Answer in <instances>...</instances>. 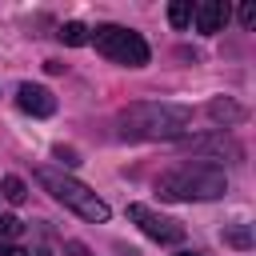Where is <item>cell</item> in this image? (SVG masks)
<instances>
[{"instance_id": "17", "label": "cell", "mask_w": 256, "mask_h": 256, "mask_svg": "<svg viewBox=\"0 0 256 256\" xmlns=\"http://www.w3.org/2000/svg\"><path fill=\"white\" fill-rule=\"evenodd\" d=\"M180 256H196V252H180Z\"/></svg>"}, {"instance_id": "14", "label": "cell", "mask_w": 256, "mask_h": 256, "mask_svg": "<svg viewBox=\"0 0 256 256\" xmlns=\"http://www.w3.org/2000/svg\"><path fill=\"white\" fill-rule=\"evenodd\" d=\"M20 232H24V224L4 212V216H0V240H12V236H20Z\"/></svg>"}, {"instance_id": "1", "label": "cell", "mask_w": 256, "mask_h": 256, "mask_svg": "<svg viewBox=\"0 0 256 256\" xmlns=\"http://www.w3.org/2000/svg\"><path fill=\"white\" fill-rule=\"evenodd\" d=\"M188 124H192V108L164 104V100H140L120 112V132L128 140H168L180 136Z\"/></svg>"}, {"instance_id": "13", "label": "cell", "mask_w": 256, "mask_h": 256, "mask_svg": "<svg viewBox=\"0 0 256 256\" xmlns=\"http://www.w3.org/2000/svg\"><path fill=\"white\" fill-rule=\"evenodd\" d=\"M224 244H232V248H252V228H248V224L228 228V232H224Z\"/></svg>"}, {"instance_id": "5", "label": "cell", "mask_w": 256, "mask_h": 256, "mask_svg": "<svg viewBox=\"0 0 256 256\" xmlns=\"http://www.w3.org/2000/svg\"><path fill=\"white\" fill-rule=\"evenodd\" d=\"M128 220H136L140 232L152 236V240H160V244H180V240H184V224L172 220V216L152 212L148 204H128Z\"/></svg>"}, {"instance_id": "15", "label": "cell", "mask_w": 256, "mask_h": 256, "mask_svg": "<svg viewBox=\"0 0 256 256\" xmlns=\"http://www.w3.org/2000/svg\"><path fill=\"white\" fill-rule=\"evenodd\" d=\"M240 20L252 28V24H256V8H252V4H244V8H240Z\"/></svg>"}, {"instance_id": "10", "label": "cell", "mask_w": 256, "mask_h": 256, "mask_svg": "<svg viewBox=\"0 0 256 256\" xmlns=\"http://www.w3.org/2000/svg\"><path fill=\"white\" fill-rule=\"evenodd\" d=\"M0 196H4L8 204H24V196H28V184H24L20 176H4V180H0Z\"/></svg>"}, {"instance_id": "12", "label": "cell", "mask_w": 256, "mask_h": 256, "mask_svg": "<svg viewBox=\"0 0 256 256\" xmlns=\"http://www.w3.org/2000/svg\"><path fill=\"white\" fill-rule=\"evenodd\" d=\"M56 36H60L64 44H72V48H80V44H88V28H84L80 20H68V24H64V28L56 32Z\"/></svg>"}, {"instance_id": "6", "label": "cell", "mask_w": 256, "mask_h": 256, "mask_svg": "<svg viewBox=\"0 0 256 256\" xmlns=\"http://www.w3.org/2000/svg\"><path fill=\"white\" fill-rule=\"evenodd\" d=\"M16 104H20V112H28V116H52V112H56V96H52L44 84H20V88H16Z\"/></svg>"}, {"instance_id": "3", "label": "cell", "mask_w": 256, "mask_h": 256, "mask_svg": "<svg viewBox=\"0 0 256 256\" xmlns=\"http://www.w3.org/2000/svg\"><path fill=\"white\" fill-rule=\"evenodd\" d=\"M36 180H40V188H44L52 200H60L64 208H72L76 216H84V220H92V224H104V220H108V204H104L88 184L56 172V168H36Z\"/></svg>"}, {"instance_id": "4", "label": "cell", "mask_w": 256, "mask_h": 256, "mask_svg": "<svg viewBox=\"0 0 256 256\" xmlns=\"http://www.w3.org/2000/svg\"><path fill=\"white\" fill-rule=\"evenodd\" d=\"M88 40L96 44L100 56L116 60V64H128V68H144L148 64V44L140 32H128L120 24H100L96 32H88Z\"/></svg>"}, {"instance_id": "7", "label": "cell", "mask_w": 256, "mask_h": 256, "mask_svg": "<svg viewBox=\"0 0 256 256\" xmlns=\"http://www.w3.org/2000/svg\"><path fill=\"white\" fill-rule=\"evenodd\" d=\"M192 20H196V32L212 36V32H220V28L228 24V4H224V0H200V4L192 8Z\"/></svg>"}, {"instance_id": "9", "label": "cell", "mask_w": 256, "mask_h": 256, "mask_svg": "<svg viewBox=\"0 0 256 256\" xmlns=\"http://www.w3.org/2000/svg\"><path fill=\"white\" fill-rule=\"evenodd\" d=\"M208 116H212L216 124H236V120H244V108L232 104V100H220V96H216V100L208 104Z\"/></svg>"}, {"instance_id": "8", "label": "cell", "mask_w": 256, "mask_h": 256, "mask_svg": "<svg viewBox=\"0 0 256 256\" xmlns=\"http://www.w3.org/2000/svg\"><path fill=\"white\" fill-rule=\"evenodd\" d=\"M188 152H196V156H240V144L232 140V136H224V132H216V136H192V140H180Z\"/></svg>"}, {"instance_id": "2", "label": "cell", "mask_w": 256, "mask_h": 256, "mask_svg": "<svg viewBox=\"0 0 256 256\" xmlns=\"http://www.w3.org/2000/svg\"><path fill=\"white\" fill-rule=\"evenodd\" d=\"M156 192L164 200H220L228 192V176L216 164H176L156 180Z\"/></svg>"}, {"instance_id": "16", "label": "cell", "mask_w": 256, "mask_h": 256, "mask_svg": "<svg viewBox=\"0 0 256 256\" xmlns=\"http://www.w3.org/2000/svg\"><path fill=\"white\" fill-rule=\"evenodd\" d=\"M0 256H28V252H20V248H12V244H0Z\"/></svg>"}, {"instance_id": "11", "label": "cell", "mask_w": 256, "mask_h": 256, "mask_svg": "<svg viewBox=\"0 0 256 256\" xmlns=\"http://www.w3.org/2000/svg\"><path fill=\"white\" fill-rule=\"evenodd\" d=\"M168 24L172 28H188L192 24V0H172L168 4Z\"/></svg>"}]
</instances>
